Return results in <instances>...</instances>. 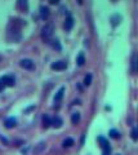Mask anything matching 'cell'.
<instances>
[{"label": "cell", "instance_id": "cell-1", "mask_svg": "<svg viewBox=\"0 0 138 155\" xmlns=\"http://www.w3.org/2000/svg\"><path fill=\"white\" fill-rule=\"evenodd\" d=\"M25 21L21 18H13L10 20L9 25L7 29V39L10 43H18L22 39V34H21V30L25 26Z\"/></svg>", "mask_w": 138, "mask_h": 155}, {"label": "cell", "instance_id": "cell-2", "mask_svg": "<svg viewBox=\"0 0 138 155\" xmlns=\"http://www.w3.org/2000/svg\"><path fill=\"white\" fill-rule=\"evenodd\" d=\"M53 25H45L43 27V30H41V39H43L44 41H47V43H49L50 41V38H52L53 35Z\"/></svg>", "mask_w": 138, "mask_h": 155}, {"label": "cell", "instance_id": "cell-3", "mask_svg": "<svg viewBox=\"0 0 138 155\" xmlns=\"http://www.w3.org/2000/svg\"><path fill=\"white\" fill-rule=\"evenodd\" d=\"M20 66L25 70H35V64L32 59L25 58V59H21L20 61Z\"/></svg>", "mask_w": 138, "mask_h": 155}, {"label": "cell", "instance_id": "cell-4", "mask_svg": "<svg viewBox=\"0 0 138 155\" xmlns=\"http://www.w3.org/2000/svg\"><path fill=\"white\" fill-rule=\"evenodd\" d=\"M1 82L4 83L5 87H13L14 84H16V79H14V76L12 75H5L1 78Z\"/></svg>", "mask_w": 138, "mask_h": 155}, {"label": "cell", "instance_id": "cell-5", "mask_svg": "<svg viewBox=\"0 0 138 155\" xmlns=\"http://www.w3.org/2000/svg\"><path fill=\"white\" fill-rule=\"evenodd\" d=\"M50 67H52V70H58V71L65 70V68L67 67V62H65V61H56V62H53V64L50 65Z\"/></svg>", "mask_w": 138, "mask_h": 155}, {"label": "cell", "instance_id": "cell-6", "mask_svg": "<svg viewBox=\"0 0 138 155\" xmlns=\"http://www.w3.org/2000/svg\"><path fill=\"white\" fill-rule=\"evenodd\" d=\"M17 9L20 12H27L29 9V1L27 0H17Z\"/></svg>", "mask_w": 138, "mask_h": 155}, {"label": "cell", "instance_id": "cell-7", "mask_svg": "<svg viewBox=\"0 0 138 155\" xmlns=\"http://www.w3.org/2000/svg\"><path fill=\"white\" fill-rule=\"evenodd\" d=\"M17 126V120L16 118H7L4 120V127L8 128V129H12V128H14Z\"/></svg>", "mask_w": 138, "mask_h": 155}, {"label": "cell", "instance_id": "cell-8", "mask_svg": "<svg viewBox=\"0 0 138 155\" xmlns=\"http://www.w3.org/2000/svg\"><path fill=\"white\" fill-rule=\"evenodd\" d=\"M72 27H74V18L71 16H68L65 21V30L66 31H71Z\"/></svg>", "mask_w": 138, "mask_h": 155}, {"label": "cell", "instance_id": "cell-9", "mask_svg": "<svg viewBox=\"0 0 138 155\" xmlns=\"http://www.w3.org/2000/svg\"><path fill=\"white\" fill-rule=\"evenodd\" d=\"M62 124H63V120H62L59 116H56V118L52 119V123H50V126L54 127V128H61Z\"/></svg>", "mask_w": 138, "mask_h": 155}, {"label": "cell", "instance_id": "cell-10", "mask_svg": "<svg viewBox=\"0 0 138 155\" xmlns=\"http://www.w3.org/2000/svg\"><path fill=\"white\" fill-rule=\"evenodd\" d=\"M49 17V8L48 7H40V18L41 20H47Z\"/></svg>", "mask_w": 138, "mask_h": 155}, {"label": "cell", "instance_id": "cell-11", "mask_svg": "<svg viewBox=\"0 0 138 155\" xmlns=\"http://www.w3.org/2000/svg\"><path fill=\"white\" fill-rule=\"evenodd\" d=\"M98 142H100V144H101L102 150H105V149H109V147H110L109 141H107V140L103 136H100V137H98Z\"/></svg>", "mask_w": 138, "mask_h": 155}, {"label": "cell", "instance_id": "cell-12", "mask_svg": "<svg viewBox=\"0 0 138 155\" xmlns=\"http://www.w3.org/2000/svg\"><path fill=\"white\" fill-rule=\"evenodd\" d=\"M63 93H65V87H61L54 96V102H59L62 100V97H63Z\"/></svg>", "mask_w": 138, "mask_h": 155}, {"label": "cell", "instance_id": "cell-13", "mask_svg": "<svg viewBox=\"0 0 138 155\" xmlns=\"http://www.w3.org/2000/svg\"><path fill=\"white\" fill-rule=\"evenodd\" d=\"M120 22H121V16L120 14H114L111 17V25L112 26H118Z\"/></svg>", "mask_w": 138, "mask_h": 155}, {"label": "cell", "instance_id": "cell-14", "mask_svg": "<svg viewBox=\"0 0 138 155\" xmlns=\"http://www.w3.org/2000/svg\"><path fill=\"white\" fill-rule=\"evenodd\" d=\"M50 123H52V119H50L48 115H43V127L45 128V129L50 127Z\"/></svg>", "mask_w": 138, "mask_h": 155}, {"label": "cell", "instance_id": "cell-15", "mask_svg": "<svg viewBox=\"0 0 138 155\" xmlns=\"http://www.w3.org/2000/svg\"><path fill=\"white\" fill-rule=\"evenodd\" d=\"M80 121V112H74L71 116V123L72 124H77Z\"/></svg>", "mask_w": 138, "mask_h": 155}, {"label": "cell", "instance_id": "cell-16", "mask_svg": "<svg viewBox=\"0 0 138 155\" xmlns=\"http://www.w3.org/2000/svg\"><path fill=\"white\" fill-rule=\"evenodd\" d=\"M44 149H45V142H40V144L34 149V151H35V154H39V153H41Z\"/></svg>", "mask_w": 138, "mask_h": 155}, {"label": "cell", "instance_id": "cell-17", "mask_svg": "<svg viewBox=\"0 0 138 155\" xmlns=\"http://www.w3.org/2000/svg\"><path fill=\"white\" fill-rule=\"evenodd\" d=\"M84 62H85V57H84L83 53H80V54L77 56V58H76V64H77V66H83Z\"/></svg>", "mask_w": 138, "mask_h": 155}, {"label": "cell", "instance_id": "cell-18", "mask_svg": "<svg viewBox=\"0 0 138 155\" xmlns=\"http://www.w3.org/2000/svg\"><path fill=\"white\" fill-rule=\"evenodd\" d=\"M74 145V140L72 138H66L63 142H62V146L63 147H71Z\"/></svg>", "mask_w": 138, "mask_h": 155}, {"label": "cell", "instance_id": "cell-19", "mask_svg": "<svg viewBox=\"0 0 138 155\" xmlns=\"http://www.w3.org/2000/svg\"><path fill=\"white\" fill-rule=\"evenodd\" d=\"M49 43H52V47H53L54 49L58 50V52L62 49V47H61V44H59L58 40H52V41H49Z\"/></svg>", "mask_w": 138, "mask_h": 155}, {"label": "cell", "instance_id": "cell-20", "mask_svg": "<svg viewBox=\"0 0 138 155\" xmlns=\"http://www.w3.org/2000/svg\"><path fill=\"white\" fill-rule=\"evenodd\" d=\"M110 137H112V138H120V132L116 129H111L110 131Z\"/></svg>", "mask_w": 138, "mask_h": 155}, {"label": "cell", "instance_id": "cell-21", "mask_svg": "<svg viewBox=\"0 0 138 155\" xmlns=\"http://www.w3.org/2000/svg\"><path fill=\"white\" fill-rule=\"evenodd\" d=\"M91 83H92V75L88 74V75L84 78V85H91Z\"/></svg>", "mask_w": 138, "mask_h": 155}, {"label": "cell", "instance_id": "cell-22", "mask_svg": "<svg viewBox=\"0 0 138 155\" xmlns=\"http://www.w3.org/2000/svg\"><path fill=\"white\" fill-rule=\"evenodd\" d=\"M136 64H137V56H136V53L133 54V58H132V65H133V67H132V71H136Z\"/></svg>", "mask_w": 138, "mask_h": 155}, {"label": "cell", "instance_id": "cell-23", "mask_svg": "<svg viewBox=\"0 0 138 155\" xmlns=\"http://www.w3.org/2000/svg\"><path fill=\"white\" fill-rule=\"evenodd\" d=\"M132 138H133L134 141H137V129L136 128H133V131H132Z\"/></svg>", "mask_w": 138, "mask_h": 155}, {"label": "cell", "instance_id": "cell-24", "mask_svg": "<svg viewBox=\"0 0 138 155\" xmlns=\"http://www.w3.org/2000/svg\"><path fill=\"white\" fill-rule=\"evenodd\" d=\"M110 147L109 149H105V150H103V155H110Z\"/></svg>", "mask_w": 138, "mask_h": 155}, {"label": "cell", "instance_id": "cell-25", "mask_svg": "<svg viewBox=\"0 0 138 155\" xmlns=\"http://www.w3.org/2000/svg\"><path fill=\"white\" fill-rule=\"evenodd\" d=\"M4 87H5L4 83H3V82H1V79H0V92H1L3 89H4Z\"/></svg>", "mask_w": 138, "mask_h": 155}, {"label": "cell", "instance_id": "cell-26", "mask_svg": "<svg viewBox=\"0 0 138 155\" xmlns=\"http://www.w3.org/2000/svg\"><path fill=\"white\" fill-rule=\"evenodd\" d=\"M49 3H50V4H58L59 0H49Z\"/></svg>", "mask_w": 138, "mask_h": 155}, {"label": "cell", "instance_id": "cell-27", "mask_svg": "<svg viewBox=\"0 0 138 155\" xmlns=\"http://www.w3.org/2000/svg\"><path fill=\"white\" fill-rule=\"evenodd\" d=\"M0 138H1V141H3V142H5V144H8V140H7V138H4V137H3V136H0Z\"/></svg>", "mask_w": 138, "mask_h": 155}, {"label": "cell", "instance_id": "cell-28", "mask_svg": "<svg viewBox=\"0 0 138 155\" xmlns=\"http://www.w3.org/2000/svg\"><path fill=\"white\" fill-rule=\"evenodd\" d=\"M74 105H79V103H80V100H76V101H74Z\"/></svg>", "mask_w": 138, "mask_h": 155}, {"label": "cell", "instance_id": "cell-29", "mask_svg": "<svg viewBox=\"0 0 138 155\" xmlns=\"http://www.w3.org/2000/svg\"><path fill=\"white\" fill-rule=\"evenodd\" d=\"M77 3H79V4H83V0H77Z\"/></svg>", "mask_w": 138, "mask_h": 155}, {"label": "cell", "instance_id": "cell-30", "mask_svg": "<svg viewBox=\"0 0 138 155\" xmlns=\"http://www.w3.org/2000/svg\"><path fill=\"white\" fill-rule=\"evenodd\" d=\"M112 1H116V0H112Z\"/></svg>", "mask_w": 138, "mask_h": 155}, {"label": "cell", "instance_id": "cell-31", "mask_svg": "<svg viewBox=\"0 0 138 155\" xmlns=\"http://www.w3.org/2000/svg\"><path fill=\"white\" fill-rule=\"evenodd\" d=\"M116 155H120V154H116Z\"/></svg>", "mask_w": 138, "mask_h": 155}]
</instances>
